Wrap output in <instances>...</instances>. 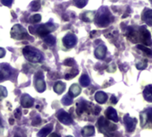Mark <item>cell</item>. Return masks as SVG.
<instances>
[{"label": "cell", "mask_w": 152, "mask_h": 137, "mask_svg": "<svg viewBox=\"0 0 152 137\" xmlns=\"http://www.w3.org/2000/svg\"><path fill=\"white\" fill-rule=\"evenodd\" d=\"M7 96V90L6 87L0 85V100H2V98H5Z\"/></svg>", "instance_id": "cell-34"}, {"label": "cell", "mask_w": 152, "mask_h": 137, "mask_svg": "<svg viewBox=\"0 0 152 137\" xmlns=\"http://www.w3.org/2000/svg\"><path fill=\"white\" fill-rule=\"evenodd\" d=\"M23 54L24 55L25 58L31 63H39L43 60L42 53L37 48L31 46H26L25 48H23Z\"/></svg>", "instance_id": "cell-2"}, {"label": "cell", "mask_w": 152, "mask_h": 137, "mask_svg": "<svg viewBox=\"0 0 152 137\" xmlns=\"http://www.w3.org/2000/svg\"><path fill=\"white\" fill-rule=\"evenodd\" d=\"M140 125L141 126H145V125L148 123V120L149 119L148 118V115L147 112H142L140 113Z\"/></svg>", "instance_id": "cell-26"}, {"label": "cell", "mask_w": 152, "mask_h": 137, "mask_svg": "<svg viewBox=\"0 0 152 137\" xmlns=\"http://www.w3.org/2000/svg\"><path fill=\"white\" fill-rule=\"evenodd\" d=\"M39 8H40V4L39 1H37V0H35V1H33L31 4V9L32 11H38Z\"/></svg>", "instance_id": "cell-33"}, {"label": "cell", "mask_w": 152, "mask_h": 137, "mask_svg": "<svg viewBox=\"0 0 152 137\" xmlns=\"http://www.w3.org/2000/svg\"><path fill=\"white\" fill-rule=\"evenodd\" d=\"M124 125H125V128L127 130V132L131 133V132H133L134 129H135V126H136V124H137V120L133 117H131L129 114L125 115L124 116Z\"/></svg>", "instance_id": "cell-9"}, {"label": "cell", "mask_w": 152, "mask_h": 137, "mask_svg": "<svg viewBox=\"0 0 152 137\" xmlns=\"http://www.w3.org/2000/svg\"><path fill=\"white\" fill-rule=\"evenodd\" d=\"M106 54H107V47L104 45H100L95 49V56L98 59H103L106 56Z\"/></svg>", "instance_id": "cell-16"}, {"label": "cell", "mask_w": 152, "mask_h": 137, "mask_svg": "<svg viewBox=\"0 0 152 137\" xmlns=\"http://www.w3.org/2000/svg\"><path fill=\"white\" fill-rule=\"evenodd\" d=\"M56 117H57V119H58L61 123H63V124H64V125H71V124L72 123V116H70V114L67 113V112H65V111L63 110V109L59 110V111L56 113Z\"/></svg>", "instance_id": "cell-8"}, {"label": "cell", "mask_w": 152, "mask_h": 137, "mask_svg": "<svg viewBox=\"0 0 152 137\" xmlns=\"http://www.w3.org/2000/svg\"><path fill=\"white\" fill-rule=\"evenodd\" d=\"M150 1H151V2H152V0H150Z\"/></svg>", "instance_id": "cell-47"}, {"label": "cell", "mask_w": 152, "mask_h": 137, "mask_svg": "<svg viewBox=\"0 0 152 137\" xmlns=\"http://www.w3.org/2000/svg\"><path fill=\"white\" fill-rule=\"evenodd\" d=\"M82 18L84 22H92L95 18V13L94 12H91V11H88V12H85L83 15H82Z\"/></svg>", "instance_id": "cell-22"}, {"label": "cell", "mask_w": 152, "mask_h": 137, "mask_svg": "<svg viewBox=\"0 0 152 137\" xmlns=\"http://www.w3.org/2000/svg\"><path fill=\"white\" fill-rule=\"evenodd\" d=\"M41 21V15L39 14H35L30 18V23H38Z\"/></svg>", "instance_id": "cell-29"}, {"label": "cell", "mask_w": 152, "mask_h": 137, "mask_svg": "<svg viewBox=\"0 0 152 137\" xmlns=\"http://www.w3.org/2000/svg\"><path fill=\"white\" fill-rule=\"evenodd\" d=\"M147 113H148V118H150V119L152 120V108H148V109L147 110Z\"/></svg>", "instance_id": "cell-41"}, {"label": "cell", "mask_w": 152, "mask_h": 137, "mask_svg": "<svg viewBox=\"0 0 152 137\" xmlns=\"http://www.w3.org/2000/svg\"><path fill=\"white\" fill-rule=\"evenodd\" d=\"M137 48H138L139 49H140L141 51H143L147 56H152V50H151L150 48H148V47H146V46H144V45H138Z\"/></svg>", "instance_id": "cell-28"}, {"label": "cell", "mask_w": 152, "mask_h": 137, "mask_svg": "<svg viewBox=\"0 0 152 137\" xmlns=\"http://www.w3.org/2000/svg\"><path fill=\"white\" fill-rule=\"evenodd\" d=\"M52 129H53V125L49 124V125H46L44 128H42L41 130H39V132L38 133L37 135H38V137H46L51 133Z\"/></svg>", "instance_id": "cell-17"}, {"label": "cell", "mask_w": 152, "mask_h": 137, "mask_svg": "<svg viewBox=\"0 0 152 137\" xmlns=\"http://www.w3.org/2000/svg\"><path fill=\"white\" fill-rule=\"evenodd\" d=\"M64 64L65 65H68V66H72V65H73V64H74V60H73L72 58H68V59L64 60Z\"/></svg>", "instance_id": "cell-36"}, {"label": "cell", "mask_w": 152, "mask_h": 137, "mask_svg": "<svg viewBox=\"0 0 152 137\" xmlns=\"http://www.w3.org/2000/svg\"><path fill=\"white\" fill-rule=\"evenodd\" d=\"M21 115H22L21 109H20V108H17V109L15 110V118H17V119L21 118Z\"/></svg>", "instance_id": "cell-37"}, {"label": "cell", "mask_w": 152, "mask_h": 137, "mask_svg": "<svg viewBox=\"0 0 152 137\" xmlns=\"http://www.w3.org/2000/svg\"><path fill=\"white\" fill-rule=\"evenodd\" d=\"M11 37L17 40H22L28 38V33L26 30L20 24H15L11 29Z\"/></svg>", "instance_id": "cell-4"}, {"label": "cell", "mask_w": 152, "mask_h": 137, "mask_svg": "<svg viewBox=\"0 0 152 137\" xmlns=\"http://www.w3.org/2000/svg\"><path fill=\"white\" fill-rule=\"evenodd\" d=\"M34 84H35V88L39 92H43L46 90V84L43 78V74L42 72H38L35 75V78H34Z\"/></svg>", "instance_id": "cell-7"}, {"label": "cell", "mask_w": 152, "mask_h": 137, "mask_svg": "<svg viewBox=\"0 0 152 137\" xmlns=\"http://www.w3.org/2000/svg\"><path fill=\"white\" fill-rule=\"evenodd\" d=\"M5 55H6V50L3 48H0V58L4 57Z\"/></svg>", "instance_id": "cell-40"}, {"label": "cell", "mask_w": 152, "mask_h": 137, "mask_svg": "<svg viewBox=\"0 0 152 137\" xmlns=\"http://www.w3.org/2000/svg\"><path fill=\"white\" fill-rule=\"evenodd\" d=\"M88 110V103L85 101H81L79 103H77V114L81 115L83 114L84 111Z\"/></svg>", "instance_id": "cell-23"}, {"label": "cell", "mask_w": 152, "mask_h": 137, "mask_svg": "<svg viewBox=\"0 0 152 137\" xmlns=\"http://www.w3.org/2000/svg\"><path fill=\"white\" fill-rule=\"evenodd\" d=\"M13 2H14V0H1V3H2L4 6L8 7H10L12 6Z\"/></svg>", "instance_id": "cell-35"}, {"label": "cell", "mask_w": 152, "mask_h": 137, "mask_svg": "<svg viewBox=\"0 0 152 137\" xmlns=\"http://www.w3.org/2000/svg\"><path fill=\"white\" fill-rule=\"evenodd\" d=\"M62 103L64 105H71L72 103V98L69 95V94H66L63 99H62Z\"/></svg>", "instance_id": "cell-30"}, {"label": "cell", "mask_w": 152, "mask_h": 137, "mask_svg": "<svg viewBox=\"0 0 152 137\" xmlns=\"http://www.w3.org/2000/svg\"><path fill=\"white\" fill-rule=\"evenodd\" d=\"M65 90V84L62 82H56L54 85V91L58 93V94H61L63 93V92Z\"/></svg>", "instance_id": "cell-24"}, {"label": "cell", "mask_w": 152, "mask_h": 137, "mask_svg": "<svg viewBox=\"0 0 152 137\" xmlns=\"http://www.w3.org/2000/svg\"><path fill=\"white\" fill-rule=\"evenodd\" d=\"M4 132V125H3V123H2V119L0 117V134H2Z\"/></svg>", "instance_id": "cell-39"}, {"label": "cell", "mask_w": 152, "mask_h": 137, "mask_svg": "<svg viewBox=\"0 0 152 137\" xmlns=\"http://www.w3.org/2000/svg\"><path fill=\"white\" fill-rule=\"evenodd\" d=\"M95 133V128L92 125H88L83 127V129L82 130V134L84 137H90L92 136Z\"/></svg>", "instance_id": "cell-20"}, {"label": "cell", "mask_w": 152, "mask_h": 137, "mask_svg": "<svg viewBox=\"0 0 152 137\" xmlns=\"http://www.w3.org/2000/svg\"><path fill=\"white\" fill-rule=\"evenodd\" d=\"M40 117L39 116H37L33 121H32V125H39L40 123Z\"/></svg>", "instance_id": "cell-38"}, {"label": "cell", "mask_w": 152, "mask_h": 137, "mask_svg": "<svg viewBox=\"0 0 152 137\" xmlns=\"http://www.w3.org/2000/svg\"><path fill=\"white\" fill-rule=\"evenodd\" d=\"M95 100L99 104H104L107 100V95L104 92H98L95 94Z\"/></svg>", "instance_id": "cell-18"}, {"label": "cell", "mask_w": 152, "mask_h": 137, "mask_svg": "<svg viewBox=\"0 0 152 137\" xmlns=\"http://www.w3.org/2000/svg\"><path fill=\"white\" fill-rule=\"evenodd\" d=\"M111 101H112V103L115 104V103L117 102V100H116V98H115V96H112V98H111Z\"/></svg>", "instance_id": "cell-42"}, {"label": "cell", "mask_w": 152, "mask_h": 137, "mask_svg": "<svg viewBox=\"0 0 152 137\" xmlns=\"http://www.w3.org/2000/svg\"><path fill=\"white\" fill-rule=\"evenodd\" d=\"M142 20L149 26H152V9H146L144 10L142 15Z\"/></svg>", "instance_id": "cell-14"}, {"label": "cell", "mask_w": 152, "mask_h": 137, "mask_svg": "<svg viewBox=\"0 0 152 137\" xmlns=\"http://www.w3.org/2000/svg\"><path fill=\"white\" fill-rule=\"evenodd\" d=\"M10 75V66L7 64H0V82L9 78Z\"/></svg>", "instance_id": "cell-11"}, {"label": "cell", "mask_w": 152, "mask_h": 137, "mask_svg": "<svg viewBox=\"0 0 152 137\" xmlns=\"http://www.w3.org/2000/svg\"><path fill=\"white\" fill-rule=\"evenodd\" d=\"M82 92V89L81 87L78 85V84H72L71 87H70V91H69V95L72 97H76L78 96Z\"/></svg>", "instance_id": "cell-19"}, {"label": "cell", "mask_w": 152, "mask_h": 137, "mask_svg": "<svg viewBox=\"0 0 152 137\" xmlns=\"http://www.w3.org/2000/svg\"><path fill=\"white\" fill-rule=\"evenodd\" d=\"M138 32H139V40L141 41L144 46H151L152 45L150 32L148 31V29L145 26H141L140 28V30L138 31Z\"/></svg>", "instance_id": "cell-5"}, {"label": "cell", "mask_w": 152, "mask_h": 137, "mask_svg": "<svg viewBox=\"0 0 152 137\" xmlns=\"http://www.w3.org/2000/svg\"><path fill=\"white\" fill-rule=\"evenodd\" d=\"M113 16L111 15L109 10L107 7H102L99 10L96 18L95 23L99 27H107L111 22H112Z\"/></svg>", "instance_id": "cell-1"}, {"label": "cell", "mask_w": 152, "mask_h": 137, "mask_svg": "<svg viewBox=\"0 0 152 137\" xmlns=\"http://www.w3.org/2000/svg\"><path fill=\"white\" fill-rule=\"evenodd\" d=\"M143 96L146 100L152 102V85H148L143 92Z\"/></svg>", "instance_id": "cell-21"}, {"label": "cell", "mask_w": 152, "mask_h": 137, "mask_svg": "<svg viewBox=\"0 0 152 137\" xmlns=\"http://www.w3.org/2000/svg\"><path fill=\"white\" fill-rule=\"evenodd\" d=\"M44 42L49 46H53L56 43V38L52 35H48L47 37L44 38Z\"/></svg>", "instance_id": "cell-27"}, {"label": "cell", "mask_w": 152, "mask_h": 137, "mask_svg": "<svg viewBox=\"0 0 152 137\" xmlns=\"http://www.w3.org/2000/svg\"><path fill=\"white\" fill-rule=\"evenodd\" d=\"M147 65H148L147 60H142V61L139 62V63L136 64V67L138 68L139 70H143V69H145V68L147 67Z\"/></svg>", "instance_id": "cell-32"}, {"label": "cell", "mask_w": 152, "mask_h": 137, "mask_svg": "<svg viewBox=\"0 0 152 137\" xmlns=\"http://www.w3.org/2000/svg\"><path fill=\"white\" fill-rule=\"evenodd\" d=\"M80 83L83 87H87L90 84H91V80L90 77L87 75H83L80 78Z\"/></svg>", "instance_id": "cell-25"}, {"label": "cell", "mask_w": 152, "mask_h": 137, "mask_svg": "<svg viewBox=\"0 0 152 137\" xmlns=\"http://www.w3.org/2000/svg\"><path fill=\"white\" fill-rule=\"evenodd\" d=\"M55 25L51 23H48L45 24H41L39 27L36 28V33L42 38L47 37L48 35H49L50 32L55 31Z\"/></svg>", "instance_id": "cell-6"}, {"label": "cell", "mask_w": 152, "mask_h": 137, "mask_svg": "<svg viewBox=\"0 0 152 137\" xmlns=\"http://www.w3.org/2000/svg\"><path fill=\"white\" fill-rule=\"evenodd\" d=\"M106 116H107V117L109 120H111V121H113V122H118V116H117V113H116L115 109L113 108L112 107H109V108L107 109V111H106Z\"/></svg>", "instance_id": "cell-15"}, {"label": "cell", "mask_w": 152, "mask_h": 137, "mask_svg": "<svg viewBox=\"0 0 152 137\" xmlns=\"http://www.w3.org/2000/svg\"><path fill=\"white\" fill-rule=\"evenodd\" d=\"M125 35H126L127 39L130 40L133 43H137L138 41H140L139 40V32H138V31H136V30H134L132 28H129L128 32H127V33Z\"/></svg>", "instance_id": "cell-13"}, {"label": "cell", "mask_w": 152, "mask_h": 137, "mask_svg": "<svg viewBox=\"0 0 152 137\" xmlns=\"http://www.w3.org/2000/svg\"><path fill=\"white\" fill-rule=\"evenodd\" d=\"M15 137H20V136H18V135H15Z\"/></svg>", "instance_id": "cell-46"}, {"label": "cell", "mask_w": 152, "mask_h": 137, "mask_svg": "<svg viewBox=\"0 0 152 137\" xmlns=\"http://www.w3.org/2000/svg\"><path fill=\"white\" fill-rule=\"evenodd\" d=\"M10 124H11V125L14 124V119H13V118H10Z\"/></svg>", "instance_id": "cell-44"}, {"label": "cell", "mask_w": 152, "mask_h": 137, "mask_svg": "<svg viewBox=\"0 0 152 137\" xmlns=\"http://www.w3.org/2000/svg\"><path fill=\"white\" fill-rule=\"evenodd\" d=\"M63 42L66 48H72L76 45V43H77V38H76V36L72 33H68L67 35H65L64 37Z\"/></svg>", "instance_id": "cell-10"}, {"label": "cell", "mask_w": 152, "mask_h": 137, "mask_svg": "<svg viewBox=\"0 0 152 137\" xmlns=\"http://www.w3.org/2000/svg\"><path fill=\"white\" fill-rule=\"evenodd\" d=\"M49 137H60L58 134H56V133H52Z\"/></svg>", "instance_id": "cell-43"}, {"label": "cell", "mask_w": 152, "mask_h": 137, "mask_svg": "<svg viewBox=\"0 0 152 137\" xmlns=\"http://www.w3.org/2000/svg\"><path fill=\"white\" fill-rule=\"evenodd\" d=\"M21 104L23 108H28L33 106L34 104V100L28 94H23L21 99Z\"/></svg>", "instance_id": "cell-12"}, {"label": "cell", "mask_w": 152, "mask_h": 137, "mask_svg": "<svg viewBox=\"0 0 152 137\" xmlns=\"http://www.w3.org/2000/svg\"><path fill=\"white\" fill-rule=\"evenodd\" d=\"M66 137H72V136H71V135H68V136H66Z\"/></svg>", "instance_id": "cell-45"}, {"label": "cell", "mask_w": 152, "mask_h": 137, "mask_svg": "<svg viewBox=\"0 0 152 137\" xmlns=\"http://www.w3.org/2000/svg\"><path fill=\"white\" fill-rule=\"evenodd\" d=\"M87 2H88V0H74L76 7L79 8H83L86 6Z\"/></svg>", "instance_id": "cell-31"}, {"label": "cell", "mask_w": 152, "mask_h": 137, "mask_svg": "<svg viewBox=\"0 0 152 137\" xmlns=\"http://www.w3.org/2000/svg\"><path fill=\"white\" fill-rule=\"evenodd\" d=\"M98 125L99 128V131L107 135H110L109 133L111 132H114L116 130L117 126L115 125H114L111 122H108L104 116L99 117V121H98Z\"/></svg>", "instance_id": "cell-3"}]
</instances>
